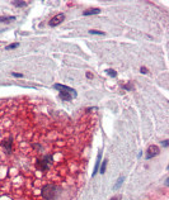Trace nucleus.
<instances>
[{"label":"nucleus","instance_id":"1","mask_svg":"<svg viewBox=\"0 0 169 200\" xmlns=\"http://www.w3.org/2000/svg\"><path fill=\"white\" fill-rule=\"evenodd\" d=\"M53 87H55L56 90L60 91V98L62 100H71L73 98H75V96L78 95V93H76L74 89H71V87H69V86H65V85L55 84Z\"/></svg>","mask_w":169,"mask_h":200},{"label":"nucleus","instance_id":"2","mask_svg":"<svg viewBox=\"0 0 169 200\" xmlns=\"http://www.w3.org/2000/svg\"><path fill=\"white\" fill-rule=\"evenodd\" d=\"M57 194H59V189L56 185H46L42 190H41V195L44 200H56L57 198Z\"/></svg>","mask_w":169,"mask_h":200},{"label":"nucleus","instance_id":"3","mask_svg":"<svg viewBox=\"0 0 169 200\" xmlns=\"http://www.w3.org/2000/svg\"><path fill=\"white\" fill-rule=\"evenodd\" d=\"M0 147L3 148V151H4V152H7V155L11 153V151H13V139H11V138L3 139L1 143H0Z\"/></svg>","mask_w":169,"mask_h":200},{"label":"nucleus","instance_id":"4","mask_svg":"<svg viewBox=\"0 0 169 200\" xmlns=\"http://www.w3.org/2000/svg\"><path fill=\"white\" fill-rule=\"evenodd\" d=\"M64 19H65V14H57V15H55L53 18H51V20H50V27H56V25H59V24H61L62 22H64Z\"/></svg>","mask_w":169,"mask_h":200},{"label":"nucleus","instance_id":"5","mask_svg":"<svg viewBox=\"0 0 169 200\" xmlns=\"http://www.w3.org/2000/svg\"><path fill=\"white\" fill-rule=\"evenodd\" d=\"M159 147L158 146H150L149 148H147V152H146V158L147 160H150V158L155 157L156 155H159Z\"/></svg>","mask_w":169,"mask_h":200},{"label":"nucleus","instance_id":"6","mask_svg":"<svg viewBox=\"0 0 169 200\" xmlns=\"http://www.w3.org/2000/svg\"><path fill=\"white\" fill-rule=\"evenodd\" d=\"M100 13V9L99 8H92V9H87L83 11V15H96V14H99Z\"/></svg>","mask_w":169,"mask_h":200},{"label":"nucleus","instance_id":"7","mask_svg":"<svg viewBox=\"0 0 169 200\" xmlns=\"http://www.w3.org/2000/svg\"><path fill=\"white\" fill-rule=\"evenodd\" d=\"M100 160H102V151H99V153H98V158H97V162H96V167H94V171L92 173V176H94L96 173L98 172V170H99L100 167Z\"/></svg>","mask_w":169,"mask_h":200},{"label":"nucleus","instance_id":"8","mask_svg":"<svg viewBox=\"0 0 169 200\" xmlns=\"http://www.w3.org/2000/svg\"><path fill=\"white\" fill-rule=\"evenodd\" d=\"M15 19V17H0V23H9L13 22Z\"/></svg>","mask_w":169,"mask_h":200},{"label":"nucleus","instance_id":"9","mask_svg":"<svg viewBox=\"0 0 169 200\" xmlns=\"http://www.w3.org/2000/svg\"><path fill=\"white\" fill-rule=\"evenodd\" d=\"M89 33L90 34H98V36H104V32H102V31H96V29H90L89 31Z\"/></svg>","mask_w":169,"mask_h":200},{"label":"nucleus","instance_id":"10","mask_svg":"<svg viewBox=\"0 0 169 200\" xmlns=\"http://www.w3.org/2000/svg\"><path fill=\"white\" fill-rule=\"evenodd\" d=\"M106 167H107V160L103 161V163H102V166H100V173H104L106 172Z\"/></svg>","mask_w":169,"mask_h":200},{"label":"nucleus","instance_id":"11","mask_svg":"<svg viewBox=\"0 0 169 200\" xmlns=\"http://www.w3.org/2000/svg\"><path fill=\"white\" fill-rule=\"evenodd\" d=\"M107 73H108L109 76H112V77H116V76H117V72H116L114 70H111V69L107 70Z\"/></svg>","mask_w":169,"mask_h":200},{"label":"nucleus","instance_id":"12","mask_svg":"<svg viewBox=\"0 0 169 200\" xmlns=\"http://www.w3.org/2000/svg\"><path fill=\"white\" fill-rule=\"evenodd\" d=\"M18 46H19V43H18V42H14V43H11V45L7 46V49H14V48H17Z\"/></svg>","mask_w":169,"mask_h":200},{"label":"nucleus","instance_id":"13","mask_svg":"<svg viewBox=\"0 0 169 200\" xmlns=\"http://www.w3.org/2000/svg\"><path fill=\"white\" fill-rule=\"evenodd\" d=\"M14 5H17V7H26L27 3L26 1H13Z\"/></svg>","mask_w":169,"mask_h":200},{"label":"nucleus","instance_id":"14","mask_svg":"<svg viewBox=\"0 0 169 200\" xmlns=\"http://www.w3.org/2000/svg\"><path fill=\"white\" fill-rule=\"evenodd\" d=\"M122 182H123V177H120V180H118L117 182H116V185H114V189H117V187H120L121 185H122Z\"/></svg>","mask_w":169,"mask_h":200},{"label":"nucleus","instance_id":"15","mask_svg":"<svg viewBox=\"0 0 169 200\" xmlns=\"http://www.w3.org/2000/svg\"><path fill=\"white\" fill-rule=\"evenodd\" d=\"M11 75H13L14 77H23L22 73H18V72H11Z\"/></svg>","mask_w":169,"mask_h":200},{"label":"nucleus","instance_id":"16","mask_svg":"<svg viewBox=\"0 0 169 200\" xmlns=\"http://www.w3.org/2000/svg\"><path fill=\"white\" fill-rule=\"evenodd\" d=\"M140 71H141V73H146L147 72V69H146V67H141Z\"/></svg>","mask_w":169,"mask_h":200},{"label":"nucleus","instance_id":"17","mask_svg":"<svg viewBox=\"0 0 169 200\" xmlns=\"http://www.w3.org/2000/svg\"><path fill=\"white\" fill-rule=\"evenodd\" d=\"M162 145L164 146V147H167V146L169 145V141H163V142H162Z\"/></svg>","mask_w":169,"mask_h":200},{"label":"nucleus","instance_id":"18","mask_svg":"<svg viewBox=\"0 0 169 200\" xmlns=\"http://www.w3.org/2000/svg\"><path fill=\"white\" fill-rule=\"evenodd\" d=\"M121 198H120V196H113V198H112L111 200H120Z\"/></svg>","mask_w":169,"mask_h":200},{"label":"nucleus","instance_id":"19","mask_svg":"<svg viewBox=\"0 0 169 200\" xmlns=\"http://www.w3.org/2000/svg\"><path fill=\"white\" fill-rule=\"evenodd\" d=\"M87 77H92V73L90 72H87Z\"/></svg>","mask_w":169,"mask_h":200}]
</instances>
